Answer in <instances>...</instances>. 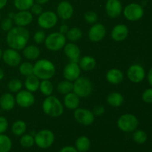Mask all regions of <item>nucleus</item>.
Returning <instances> with one entry per match:
<instances>
[{
	"mask_svg": "<svg viewBox=\"0 0 152 152\" xmlns=\"http://www.w3.org/2000/svg\"><path fill=\"white\" fill-rule=\"evenodd\" d=\"M30 38V33L25 27L16 26L12 28L7 32L6 42L10 48L16 50H23L24 48L28 45Z\"/></svg>",
	"mask_w": 152,
	"mask_h": 152,
	"instance_id": "obj_1",
	"label": "nucleus"
},
{
	"mask_svg": "<svg viewBox=\"0 0 152 152\" xmlns=\"http://www.w3.org/2000/svg\"><path fill=\"white\" fill-rule=\"evenodd\" d=\"M56 68L51 61L42 59L34 65V74L39 80H50L54 76Z\"/></svg>",
	"mask_w": 152,
	"mask_h": 152,
	"instance_id": "obj_2",
	"label": "nucleus"
},
{
	"mask_svg": "<svg viewBox=\"0 0 152 152\" xmlns=\"http://www.w3.org/2000/svg\"><path fill=\"white\" fill-rule=\"evenodd\" d=\"M42 108L46 115L53 118L60 117L64 111V106L61 101L52 95L47 96L44 99Z\"/></svg>",
	"mask_w": 152,
	"mask_h": 152,
	"instance_id": "obj_3",
	"label": "nucleus"
},
{
	"mask_svg": "<svg viewBox=\"0 0 152 152\" xmlns=\"http://www.w3.org/2000/svg\"><path fill=\"white\" fill-rule=\"evenodd\" d=\"M73 92L80 97H88L93 91V84L86 77H80L73 83Z\"/></svg>",
	"mask_w": 152,
	"mask_h": 152,
	"instance_id": "obj_4",
	"label": "nucleus"
},
{
	"mask_svg": "<svg viewBox=\"0 0 152 152\" xmlns=\"http://www.w3.org/2000/svg\"><path fill=\"white\" fill-rule=\"evenodd\" d=\"M55 140L54 134L49 129H42L34 135L35 144L42 149H46L52 146Z\"/></svg>",
	"mask_w": 152,
	"mask_h": 152,
	"instance_id": "obj_5",
	"label": "nucleus"
},
{
	"mask_svg": "<svg viewBox=\"0 0 152 152\" xmlns=\"http://www.w3.org/2000/svg\"><path fill=\"white\" fill-rule=\"evenodd\" d=\"M66 44V37L59 32H53L46 37L45 47L51 51H58L63 48Z\"/></svg>",
	"mask_w": 152,
	"mask_h": 152,
	"instance_id": "obj_6",
	"label": "nucleus"
},
{
	"mask_svg": "<svg viewBox=\"0 0 152 152\" xmlns=\"http://www.w3.org/2000/svg\"><path fill=\"white\" fill-rule=\"evenodd\" d=\"M137 117L132 114H125L120 116L117 120V126L123 132H134L138 127Z\"/></svg>",
	"mask_w": 152,
	"mask_h": 152,
	"instance_id": "obj_7",
	"label": "nucleus"
},
{
	"mask_svg": "<svg viewBox=\"0 0 152 152\" xmlns=\"http://www.w3.org/2000/svg\"><path fill=\"white\" fill-rule=\"evenodd\" d=\"M124 16L127 20L131 22H136L140 20L143 16V7L137 3H131L128 4L123 10Z\"/></svg>",
	"mask_w": 152,
	"mask_h": 152,
	"instance_id": "obj_8",
	"label": "nucleus"
},
{
	"mask_svg": "<svg viewBox=\"0 0 152 152\" xmlns=\"http://www.w3.org/2000/svg\"><path fill=\"white\" fill-rule=\"evenodd\" d=\"M58 22V16L53 11L47 10L42 12L39 16L37 23L40 28L43 29H50L56 25Z\"/></svg>",
	"mask_w": 152,
	"mask_h": 152,
	"instance_id": "obj_9",
	"label": "nucleus"
},
{
	"mask_svg": "<svg viewBox=\"0 0 152 152\" xmlns=\"http://www.w3.org/2000/svg\"><path fill=\"white\" fill-rule=\"evenodd\" d=\"M74 117L80 124L88 126L94 123L95 116L91 111L86 108H77L74 110Z\"/></svg>",
	"mask_w": 152,
	"mask_h": 152,
	"instance_id": "obj_10",
	"label": "nucleus"
},
{
	"mask_svg": "<svg viewBox=\"0 0 152 152\" xmlns=\"http://www.w3.org/2000/svg\"><path fill=\"white\" fill-rule=\"evenodd\" d=\"M15 99H16V103L19 106L25 108L32 106L35 102L34 95L33 94L32 92L28 91V90L19 91L16 94Z\"/></svg>",
	"mask_w": 152,
	"mask_h": 152,
	"instance_id": "obj_11",
	"label": "nucleus"
},
{
	"mask_svg": "<svg viewBox=\"0 0 152 152\" xmlns=\"http://www.w3.org/2000/svg\"><path fill=\"white\" fill-rule=\"evenodd\" d=\"M127 77L132 83H141L145 77V69L139 64L131 65L127 71Z\"/></svg>",
	"mask_w": 152,
	"mask_h": 152,
	"instance_id": "obj_12",
	"label": "nucleus"
},
{
	"mask_svg": "<svg viewBox=\"0 0 152 152\" xmlns=\"http://www.w3.org/2000/svg\"><path fill=\"white\" fill-rule=\"evenodd\" d=\"M2 59L4 63L10 67H16L20 65L22 56L18 50L13 48L6 49L3 51Z\"/></svg>",
	"mask_w": 152,
	"mask_h": 152,
	"instance_id": "obj_13",
	"label": "nucleus"
},
{
	"mask_svg": "<svg viewBox=\"0 0 152 152\" xmlns=\"http://www.w3.org/2000/svg\"><path fill=\"white\" fill-rule=\"evenodd\" d=\"M106 34V28L101 23L94 24L88 32V38L93 42H99L102 41Z\"/></svg>",
	"mask_w": 152,
	"mask_h": 152,
	"instance_id": "obj_14",
	"label": "nucleus"
},
{
	"mask_svg": "<svg viewBox=\"0 0 152 152\" xmlns=\"http://www.w3.org/2000/svg\"><path fill=\"white\" fill-rule=\"evenodd\" d=\"M81 68L77 62H70L67 64L63 70V77L66 80L74 82L80 77Z\"/></svg>",
	"mask_w": 152,
	"mask_h": 152,
	"instance_id": "obj_15",
	"label": "nucleus"
},
{
	"mask_svg": "<svg viewBox=\"0 0 152 152\" xmlns=\"http://www.w3.org/2000/svg\"><path fill=\"white\" fill-rule=\"evenodd\" d=\"M105 11L109 17L115 19L120 16L123 11V5L120 0H108L105 4Z\"/></svg>",
	"mask_w": 152,
	"mask_h": 152,
	"instance_id": "obj_16",
	"label": "nucleus"
},
{
	"mask_svg": "<svg viewBox=\"0 0 152 152\" xmlns=\"http://www.w3.org/2000/svg\"><path fill=\"white\" fill-rule=\"evenodd\" d=\"M64 52L70 62L78 63L80 59L81 50L78 45H77L75 43L71 42L65 44V45L64 46Z\"/></svg>",
	"mask_w": 152,
	"mask_h": 152,
	"instance_id": "obj_17",
	"label": "nucleus"
},
{
	"mask_svg": "<svg viewBox=\"0 0 152 152\" xmlns=\"http://www.w3.org/2000/svg\"><path fill=\"white\" fill-rule=\"evenodd\" d=\"M74 14V7L72 4L67 1H62L58 4L56 15L63 20L71 19Z\"/></svg>",
	"mask_w": 152,
	"mask_h": 152,
	"instance_id": "obj_18",
	"label": "nucleus"
},
{
	"mask_svg": "<svg viewBox=\"0 0 152 152\" xmlns=\"http://www.w3.org/2000/svg\"><path fill=\"white\" fill-rule=\"evenodd\" d=\"M129 34V28L126 25L119 24L115 25L111 31V38L115 42H123Z\"/></svg>",
	"mask_w": 152,
	"mask_h": 152,
	"instance_id": "obj_19",
	"label": "nucleus"
},
{
	"mask_svg": "<svg viewBox=\"0 0 152 152\" xmlns=\"http://www.w3.org/2000/svg\"><path fill=\"white\" fill-rule=\"evenodd\" d=\"M33 21V14L28 10H19L15 14L13 22L16 26L25 27L30 25Z\"/></svg>",
	"mask_w": 152,
	"mask_h": 152,
	"instance_id": "obj_20",
	"label": "nucleus"
},
{
	"mask_svg": "<svg viewBox=\"0 0 152 152\" xmlns=\"http://www.w3.org/2000/svg\"><path fill=\"white\" fill-rule=\"evenodd\" d=\"M16 105V99L10 93H5L0 97V108L6 111L13 109Z\"/></svg>",
	"mask_w": 152,
	"mask_h": 152,
	"instance_id": "obj_21",
	"label": "nucleus"
},
{
	"mask_svg": "<svg viewBox=\"0 0 152 152\" xmlns=\"http://www.w3.org/2000/svg\"><path fill=\"white\" fill-rule=\"evenodd\" d=\"M106 80L109 83L112 85L120 84L123 81L124 75L121 70L118 68H111L107 72Z\"/></svg>",
	"mask_w": 152,
	"mask_h": 152,
	"instance_id": "obj_22",
	"label": "nucleus"
},
{
	"mask_svg": "<svg viewBox=\"0 0 152 152\" xmlns=\"http://www.w3.org/2000/svg\"><path fill=\"white\" fill-rule=\"evenodd\" d=\"M80 103V97L77 96L74 92H70L65 95L64 97V105L68 109L75 110L78 108Z\"/></svg>",
	"mask_w": 152,
	"mask_h": 152,
	"instance_id": "obj_23",
	"label": "nucleus"
},
{
	"mask_svg": "<svg viewBox=\"0 0 152 152\" xmlns=\"http://www.w3.org/2000/svg\"><path fill=\"white\" fill-rule=\"evenodd\" d=\"M79 66L84 71H91L96 67V59L91 56H85L79 60Z\"/></svg>",
	"mask_w": 152,
	"mask_h": 152,
	"instance_id": "obj_24",
	"label": "nucleus"
},
{
	"mask_svg": "<svg viewBox=\"0 0 152 152\" xmlns=\"http://www.w3.org/2000/svg\"><path fill=\"white\" fill-rule=\"evenodd\" d=\"M22 53L25 59L33 61L39 57L40 50L37 46L31 45H26L24 48L22 50Z\"/></svg>",
	"mask_w": 152,
	"mask_h": 152,
	"instance_id": "obj_25",
	"label": "nucleus"
},
{
	"mask_svg": "<svg viewBox=\"0 0 152 152\" xmlns=\"http://www.w3.org/2000/svg\"><path fill=\"white\" fill-rule=\"evenodd\" d=\"M40 80L34 74L26 77L25 81V86L26 90L30 92H35L39 88Z\"/></svg>",
	"mask_w": 152,
	"mask_h": 152,
	"instance_id": "obj_26",
	"label": "nucleus"
},
{
	"mask_svg": "<svg viewBox=\"0 0 152 152\" xmlns=\"http://www.w3.org/2000/svg\"><path fill=\"white\" fill-rule=\"evenodd\" d=\"M107 102L111 107H120L124 102V97L119 92H112L107 97Z\"/></svg>",
	"mask_w": 152,
	"mask_h": 152,
	"instance_id": "obj_27",
	"label": "nucleus"
},
{
	"mask_svg": "<svg viewBox=\"0 0 152 152\" xmlns=\"http://www.w3.org/2000/svg\"><path fill=\"white\" fill-rule=\"evenodd\" d=\"M75 148L78 152H88L91 148V140L88 137L81 136L75 142Z\"/></svg>",
	"mask_w": 152,
	"mask_h": 152,
	"instance_id": "obj_28",
	"label": "nucleus"
},
{
	"mask_svg": "<svg viewBox=\"0 0 152 152\" xmlns=\"http://www.w3.org/2000/svg\"><path fill=\"white\" fill-rule=\"evenodd\" d=\"M27 130V125L22 120H17L13 123L11 127L12 133L17 137H21L25 134Z\"/></svg>",
	"mask_w": 152,
	"mask_h": 152,
	"instance_id": "obj_29",
	"label": "nucleus"
},
{
	"mask_svg": "<svg viewBox=\"0 0 152 152\" xmlns=\"http://www.w3.org/2000/svg\"><path fill=\"white\" fill-rule=\"evenodd\" d=\"M66 39L71 42H78L80 39L83 37V31L80 30V28H77V27H74L71 28V29L68 30L67 32Z\"/></svg>",
	"mask_w": 152,
	"mask_h": 152,
	"instance_id": "obj_30",
	"label": "nucleus"
},
{
	"mask_svg": "<svg viewBox=\"0 0 152 152\" xmlns=\"http://www.w3.org/2000/svg\"><path fill=\"white\" fill-rule=\"evenodd\" d=\"M41 93L46 96H50L53 91V85L50 80H44L40 82L39 88Z\"/></svg>",
	"mask_w": 152,
	"mask_h": 152,
	"instance_id": "obj_31",
	"label": "nucleus"
},
{
	"mask_svg": "<svg viewBox=\"0 0 152 152\" xmlns=\"http://www.w3.org/2000/svg\"><path fill=\"white\" fill-rule=\"evenodd\" d=\"M12 148L10 138L4 134H0V152H10Z\"/></svg>",
	"mask_w": 152,
	"mask_h": 152,
	"instance_id": "obj_32",
	"label": "nucleus"
},
{
	"mask_svg": "<svg viewBox=\"0 0 152 152\" xmlns=\"http://www.w3.org/2000/svg\"><path fill=\"white\" fill-rule=\"evenodd\" d=\"M73 83L68 80H64V81H61L59 84L57 85V89L58 92L60 93L61 94H67L70 93V92L73 91Z\"/></svg>",
	"mask_w": 152,
	"mask_h": 152,
	"instance_id": "obj_33",
	"label": "nucleus"
},
{
	"mask_svg": "<svg viewBox=\"0 0 152 152\" xmlns=\"http://www.w3.org/2000/svg\"><path fill=\"white\" fill-rule=\"evenodd\" d=\"M15 7L19 10H28L34 4V0H13Z\"/></svg>",
	"mask_w": 152,
	"mask_h": 152,
	"instance_id": "obj_34",
	"label": "nucleus"
},
{
	"mask_svg": "<svg viewBox=\"0 0 152 152\" xmlns=\"http://www.w3.org/2000/svg\"><path fill=\"white\" fill-rule=\"evenodd\" d=\"M19 73L25 77L34 74V65L31 62H24L19 65Z\"/></svg>",
	"mask_w": 152,
	"mask_h": 152,
	"instance_id": "obj_35",
	"label": "nucleus"
},
{
	"mask_svg": "<svg viewBox=\"0 0 152 152\" xmlns=\"http://www.w3.org/2000/svg\"><path fill=\"white\" fill-rule=\"evenodd\" d=\"M19 143H20L21 146H22L23 148H31L35 144L34 137L31 134H23L22 136H21Z\"/></svg>",
	"mask_w": 152,
	"mask_h": 152,
	"instance_id": "obj_36",
	"label": "nucleus"
},
{
	"mask_svg": "<svg viewBox=\"0 0 152 152\" xmlns=\"http://www.w3.org/2000/svg\"><path fill=\"white\" fill-rule=\"evenodd\" d=\"M148 139L147 134L142 130H135L133 134V140L136 143L143 144L145 143Z\"/></svg>",
	"mask_w": 152,
	"mask_h": 152,
	"instance_id": "obj_37",
	"label": "nucleus"
},
{
	"mask_svg": "<svg viewBox=\"0 0 152 152\" xmlns=\"http://www.w3.org/2000/svg\"><path fill=\"white\" fill-rule=\"evenodd\" d=\"M7 88H8V90L12 93H17L22 89V83L20 80L13 79L8 83Z\"/></svg>",
	"mask_w": 152,
	"mask_h": 152,
	"instance_id": "obj_38",
	"label": "nucleus"
},
{
	"mask_svg": "<svg viewBox=\"0 0 152 152\" xmlns=\"http://www.w3.org/2000/svg\"><path fill=\"white\" fill-rule=\"evenodd\" d=\"M84 19L87 23L94 25L98 22V15L94 11H88L85 13Z\"/></svg>",
	"mask_w": 152,
	"mask_h": 152,
	"instance_id": "obj_39",
	"label": "nucleus"
},
{
	"mask_svg": "<svg viewBox=\"0 0 152 152\" xmlns=\"http://www.w3.org/2000/svg\"><path fill=\"white\" fill-rule=\"evenodd\" d=\"M13 20L10 18L7 17L5 19H3L1 22V28L2 31H6V32H8L12 28H13Z\"/></svg>",
	"mask_w": 152,
	"mask_h": 152,
	"instance_id": "obj_40",
	"label": "nucleus"
},
{
	"mask_svg": "<svg viewBox=\"0 0 152 152\" xmlns=\"http://www.w3.org/2000/svg\"><path fill=\"white\" fill-rule=\"evenodd\" d=\"M46 39V34L45 31H38L34 34V40L37 44H42L45 42V40Z\"/></svg>",
	"mask_w": 152,
	"mask_h": 152,
	"instance_id": "obj_41",
	"label": "nucleus"
},
{
	"mask_svg": "<svg viewBox=\"0 0 152 152\" xmlns=\"http://www.w3.org/2000/svg\"><path fill=\"white\" fill-rule=\"evenodd\" d=\"M142 99L143 102H145V103H152V88L146 89L142 93Z\"/></svg>",
	"mask_w": 152,
	"mask_h": 152,
	"instance_id": "obj_42",
	"label": "nucleus"
},
{
	"mask_svg": "<svg viewBox=\"0 0 152 152\" xmlns=\"http://www.w3.org/2000/svg\"><path fill=\"white\" fill-rule=\"evenodd\" d=\"M8 128V121L3 116H0V134H4Z\"/></svg>",
	"mask_w": 152,
	"mask_h": 152,
	"instance_id": "obj_43",
	"label": "nucleus"
},
{
	"mask_svg": "<svg viewBox=\"0 0 152 152\" xmlns=\"http://www.w3.org/2000/svg\"><path fill=\"white\" fill-rule=\"evenodd\" d=\"M31 12L32 14L37 15V16H39L43 12L42 7L41 4H37V3H34L31 7Z\"/></svg>",
	"mask_w": 152,
	"mask_h": 152,
	"instance_id": "obj_44",
	"label": "nucleus"
},
{
	"mask_svg": "<svg viewBox=\"0 0 152 152\" xmlns=\"http://www.w3.org/2000/svg\"><path fill=\"white\" fill-rule=\"evenodd\" d=\"M91 111L95 117H100L105 113V109L102 105H96V106L94 107Z\"/></svg>",
	"mask_w": 152,
	"mask_h": 152,
	"instance_id": "obj_45",
	"label": "nucleus"
},
{
	"mask_svg": "<svg viewBox=\"0 0 152 152\" xmlns=\"http://www.w3.org/2000/svg\"><path fill=\"white\" fill-rule=\"evenodd\" d=\"M59 152H78V151H77L75 147L71 146V145H67V146H65L61 148Z\"/></svg>",
	"mask_w": 152,
	"mask_h": 152,
	"instance_id": "obj_46",
	"label": "nucleus"
},
{
	"mask_svg": "<svg viewBox=\"0 0 152 152\" xmlns=\"http://www.w3.org/2000/svg\"><path fill=\"white\" fill-rule=\"evenodd\" d=\"M68 30H69V28H68V26L67 25H62L60 26V28H59V33H61L62 34H64V35H65V34H67V32L68 31Z\"/></svg>",
	"mask_w": 152,
	"mask_h": 152,
	"instance_id": "obj_47",
	"label": "nucleus"
},
{
	"mask_svg": "<svg viewBox=\"0 0 152 152\" xmlns=\"http://www.w3.org/2000/svg\"><path fill=\"white\" fill-rule=\"evenodd\" d=\"M147 78H148V83H149V84L152 86V68H151V69H150V71H148Z\"/></svg>",
	"mask_w": 152,
	"mask_h": 152,
	"instance_id": "obj_48",
	"label": "nucleus"
},
{
	"mask_svg": "<svg viewBox=\"0 0 152 152\" xmlns=\"http://www.w3.org/2000/svg\"><path fill=\"white\" fill-rule=\"evenodd\" d=\"M7 3V0H0V10L4 8Z\"/></svg>",
	"mask_w": 152,
	"mask_h": 152,
	"instance_id": "obj_49",
	"label": "nucleus"
},
{
	"mask_svg": "<svg viewBox=\"0 0 152 152\" xmlns=\"http://www.w3.org/2000/svg\"><path fill=\"white\" fill-rule=\"evenodd\" d=\"M34 1H36V3H37V4H46L47 2H48L49 0H34Z\"/></svg>",
	"mask_w": 152,
	"mask_h": 152,
	"instance_id": "obj_50",
	"label": "nucleus"
},
{
	"mask_svg": "<svg viewBox=\"0 0 152 152\" xmlns=\"http://www.w3.org/2000/svg\"><path fill=\"white\" fill-rule=\"evenodd\" d=\"M4 71H3V70L0 68V80H2V79L4 78Z\"/></svg>",
	"mask_w": 152,
	"mask_h": 152,
	"instance_id": "obj_51",
	"label": "nucleus"
},
{
	"mask_svg": "<svg viewBox=\"0 0 152 152\" xmlns=\"http://www.w3.org/2000/svg\"><path fill=\"white\" fill-rule=\"evenodd\" d=\"M2 55H3V50L0 48V59H2Z\"/></svg>",
	"mask_w": 152,
	"mask_h": 152,
	"instance_id": "obj_52",
	"label": "nucleus"
},
{
	"mask_svg": "<svg viewBox=\"0 0 152 152\" xmlns=\"http://www.w3.org/2000/svg\"><path fill=\"white\" fill-rule=\"evenodd\" d=\"M0 19H1V13H0Z\"/></svg>",
	"mask_w": 152,
	"mask_h": 152,
	"instance_id": "obj_53",
	"label": "nucleus"
},
{
	"mask_svg": "<svg viewBox=\"0 0 152 152\" xmlns=\"http://www.w3.org/2000/svg\"><path fill=\"white\" fill-rule=\"evenodd\" d=\"M145 1H148V0H145Z\"/></svg>",
	"mask_w": 152,
	"mask_h": 152,
	"instance_id": "obj_54",
	"label": "nucleus"
}]
</instances>
